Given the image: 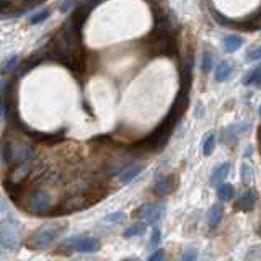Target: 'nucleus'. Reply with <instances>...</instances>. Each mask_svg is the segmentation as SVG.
I'll list each match as a JSON object with an SVG mask.
<instances>
[{"label": "nucleus", "mask_w": 261, "mask_h": 261, "mask_svg": "<svg viewBox=\"0 0 261 261\" xmlns=\"http://www.w3.org/2000/svg\"><path fill=\"white\" fill-rule=\"evenodd\" d=\"M65 229H67V224L65 222H51V224H46V226L39 227L38 230L34 232V234L30 237V240H28V246L33 250H42V248H48V246L56 242L57 238H59Z\"/></svg>", "instance_id": "nucleus-1"}, {"label": "nucleus", "mask_w": 261, "mask_h": 261, "mask_svg": "<svg viewBox=\"0 0 261 261\" xmlns=\"http://www.w3.org/2000/svg\"><path fill=\"white\" fill-rule=\"evenodd\" d=\"M246 59L248 61H259L261 59V45L256 46V48H253L251 51H248V54H246Z\"/></svg>", "instance_id": "nucleus-30"}, {"label": "nucleus", "mask_w": 261, "mask_h": 261, "mask_svg": "<svg viewBox=\"0 0 261 261\" xmlns=\"http://www.w3.org/2000/svg\"><path fill=\"white\" fill-rule=\"evenodd\" d=\"M25 207L34 214H46L51 209L57 207V201L49 191L42 188H34L25 196Z\"/></svg>", "instance_id": "nucleus-3"}, {"label": "nucleus", "mask_w": 261, "mask_h": 261, "mask_svg": "<svg viewBox=\"0 0 261 261\" xmlns=\"http://www.w3.org/2000/svg\"><path fill=\"white\" fill-rule=\"evenodd\" d=\"M142 170H144L142 163H130V165H127L126 168L119 173V181H121V183H124V185L130 183V181H133L137 175H139Z\"/></svg>", "instance_id": "nucleus-16"}, {"label": "nucleus", "mask_w": 261, "mask_h": 261, "mask_svg": "<svg viewBox=\"0 0 261 261\" xmlns=\"http://www.w3.org/2000/svg\"><path fill=\"white\" fill-rule=\"evenodd\" d=\"M149 261H166V258H165V251H163L162 248L155 250V251L149 256Z\"/></svg>", "instance_id": "nucleus-32"}, {"label": "nucleus", "mask_w": 261, "mask_h": 261, "mask_svg": "<svg viewBox=\"0 0 261 261\" xmlns=\"http://www.w3.org/2000/svg\"><path fill=\"white\" fill-rule=\"evenodd\" d=\"M258 232H259V237H261V224H259V229H258Z\"/></svg>", "instance_id": "nucleus-36"}, {"label": "nucleus", "mask_w": 261, "mask_h": 261, "mask_svg": "<svg viewBox=\"0 0 261 261\" xmlns=\"http://www.w3.org/2000/svg\"><path fill=\"white\" fill-rule=\"evenodd\" d=\"M222 217H224V206L222 204H214L211 209H209V215H207V221H209V229L214 230L219 227V224L222 221Z\"/></svg>", "instance_id": "nucleus-17"}, {"label": "nucleus", "mask_w": 261, "mask_h": 261, "mask_svg": "<svg viewBox=\"0 0 261 261\" xmlns=\"http://www.w3.org/2000/svg\"><path fill=\"white\" fill-rule=\"evenodd\" d=\"M9 150H10V162H17V163L31 162L36 157V152L31 144H26L18 139H9Z\"/></svg>", "instance_id": "nucleus-7"}, {"label": "nucleus", "mask_w": 261, "mask_h": 261, "mask_svg": "<svg viewBox=\"0 0 261 261\" xmlns=\"http://www.w3.org/2000/svg\"><path fill=\"white\" fill-rule=\"evenodd\" d=\"M124 261H136V259H124Z\"/></svg>", "instance_id": "nucleus-37"}, {"label": "nucleus", "mask_w": 261, "mask_h": 261, "mask_svg": "<svg viewBox=\"0 0 261 261\" xmlns=\"http://www.w3.org/2000/svg\"><path fill=\"white\" fill-rule=\"evenodd\" d=\"M217 196H219V199L227 202V201H232V198L235 196V190L234 186L229 185V183H222L217 186Z\"/></svg>", "instance_id": "nucleus-20"}, {"label": "nucleus", "mask_w": 261, "mask_h": 261, "mask_svg": "<svg viewBox=\"0 0 261 261\" xmlns=\"http://www.w3.org/2000/svg\"><path fill=\"white\" fill-rule=\"evenodd\" d=\"M49 15H51V10H48V9L41 10V12H36L34 15L30 18V23H31V25L41 23V21H45L46 18H49Z\"/></svg>", "instance_id": "nucleus-27"}, {"label": "nucleus", "mask_w": 261, "mask_h": 261, "mask_svg": "<svg viewBox=\"0 0 261 261\" xmlns=\"http://www.w3.org/2000/svg\"><path fill=\"white\" fill-rule=\"evenodd\" d=\"M4 186H5V191L10 194L12 199H17L18 196H21V185H15V183H12V181H5Z\"/></svg>", "instance_id": "nucleus-25"}, {"label": "nucleus", "mask_w": 261, "mask_h": 261, "mask_svg": "<svg viewBox=\"0 0 261 261\" xmlns=\"http://www.w3.org/2000/svg\"><path fill=\"white\" fill-rule=\"evenodd\" d=\"M212 64H214V56L211 53H204V56H202V62H201V65H202L201 69L204 72H209L212 69Z\"/></svg>", "instance_id": "nucleus-28"}, {"label": "nucleus", "mask_w": 261, "mask_h": 261, "mask_svg": "<svg viewBox=\"0 0 261 261\" xmlns=\"http://www.w3.org/2000/svg\"><path fill=\"white\" fill-rule=\"evenodd\" d=\"M5 111V98H4V90L0 92V116Z\"/></svg>", "instance_id": "nucleus-34"}, {"label": "nucleus", "mask_w": 261, "mask_h": 261, "mask_svg": "<svg viewBox=\"0 0 261 261\" xmlns=\"http://www.w3.org/2000/svg\"><path fill=\"white\" fill-rule=\"evenodd\" d=\"M21 238L20 222L13 217H7L0 222V245L7 250H15Z\"/></svg>", "instance_id": "nucleus-5"}, {"label": "nucleus", "mask_w": 261, "mask_h": 261, "mask_svg": "<svg viewBox=\"0 0 261 261\" xmlns=\"http://www.w3.org/2000/svg\"><path fill=\"white\" fill-rule=\"evenodd\" d=\"M75 4H72V2H65V4H61L59 5V9L62 10V12H67L69 9H70V7H74Z\"/></svg>", "instance_id": "nucleus-35"}, {"label": "nucleus", "mask_w": 261, "mask_h": 261, "mask_svg": "<svg viewBox=\"0 0 261 261\" xmlns=\"http://www.w3.org/2000/svg\"><path fill=\"white\" fill-rule=\"evenodd\" d=\"M146 46L152 56H168L170 57L177 53L175 38H173L171 33H166V31L154 30L152 34L146 38Z\"/></svg>", "instance_id": "nucleus-4"}, {"label": "nucleus", "mask_w": 261, "mask_h": 261, "mask_svg": "<svg viewBox=\"0 0 261 261\" xmlns=\"http://www.w3.org/2000/svg\"><path fill=\"white\" fill-rule=\"evenodd\" d=\"M214 146H215V134L214 133H209L204 137V142H202V154H204L206 157H209V155L212 154Z\"/></svg>", "instance_id": "nucleus-23"}, {"label": "nucleus", "mask_w": 261, "mask_h": 261, "mask_svg": "<svg viewBox=\"0 0 261 261\" xmlns=\"http://www.w3.org/2000/svg\"><path fill=\"white\" fill-rule=\"evenodd\" d=\"M230 173V163L226 162V163H221L219 166H215L212 175H211V180H209V183H211L212 186H219V183L222 185L224 180H226L229 177Z\"/></svg>", "instance_id": "nucleus-15"}, {"label": "nucleus", "mask_w": 261, "mask_h": 261, "mask_svg": "<svg viewBox=\"0 0 261 261\" xmlns=\"http://www.w3.org/2000/svg\"><path fill=\"white\" fill-rule=\"evenodd\" d=\"M62 253L78 251V253H97L101 248V243L95 237H72L67 238L59 246Z\"/></svg>", "instance_id": "nucleus-6"}, {"label": "nucleus", "mask_w": 261, "mask_h": 261, "mask_svg": "<svg viewBox=\"0 0 261 261\" xmlns=\"http://www.w3.org/2000/svg\"><path fill=\"white\" fill-rule=\"evenodd\" d=\"M144 230H146V224H144V222H137V224H134V226H130V227H127L124 230V237L126 238L137 237V235L144 234Z\"/></svg>", "instance_id": "nucleus-24"}, {"label": "nucleus", "mask_w": 261, "mask_h": 261, "mask_svg": "<svg viewBox=\"0 0 261 261\" xmlns=\"http://www.w3.org/2000/svg\"><path fill=\"white\" fill-rule=\"evenodd\" d=\"M259 86H261V83H259Z\"/></svg>", "instance_id": "nucleus-40"}, {"label": "nucleus", "mask_w": 261, "mask_h": 261, "mask_svg": "<svg viewBox=\"0 0 261 261\" xmlns=\"http://www.w3.org/2000/svg\"><path fill=\"white\" fill-rule=\"evenodd\" d=\"M259 137H261V133H259Z\"/></svg>", "instance_id": "nucleus-38"}, {"label": "nucleus", "mask_w": 261, "mask_h": 261, "mask_svg": "<svg viewBox=\"0 0 261 261\" xmlns=\"http://www.w3.org/2000/svg\"><path fill=\"white\" fill-rule=\"evenodd\" d=\"M122 219H124V214H122V212H113V214L105 217V222H108V224H118Z\"/></svg>", "instance_id": "nucleus-31"}, {"label": "nucleus", "mask_w": 261, "mask_h": 261, "mask_svg": "<svg viewBox=\"0 0 261 261\" xmlns=\"http://www.w3.org/2000/svg\"><path fill=\"white\" fill-rule=\"evenodd\" d=\"M165 214V204H160V202H147L139 207L137 211V217L141 221H144V224H155L163 217Z\"/></svg>", "instance_id": "nucleus-8"}, {"label": "nucleus", "mask_w": 261, "mask_h": 261, "mask_svg": "<svg viewBox=\"0 0 261 261\" xmlns=\"http://www.w3.org/2000/svg\"><path fill=\"white\" fill-rule=\"evenodd\" d=\"M242 183L243 185H250L253 183V168L248 163L242 165Z\"/></svg>", "instance_id": "nucleus-26"}, {"label": "nucleus", "mask_w": 261, "mask_h": 261, "mask_svg": "<svg viewBox=\"0 0 261 261\" xmlns=\"http://www.w3.org/2000/svg\"><path fill=\"white\" fill-rule=\"evenodd\" d=\"M180 261H198V250L196 248H188Z\"/></svg>", "instance_id": "nucleus-29"}, {"label": "nucleus", "mask_w": 261, "mask_h": 261, "mask_svg": "<svg viewBox=\"0 0 261 261\" xmlns=\"http://www.w3.org/2000/svg\"><path fill=\"white\" fill-rule=\"evenodd\" d=\"M222 46H224V51H226V53H235L237 49H240L243 46V38L242 36H237V34L227 36V38H224Z\"/></svg>", "instance_id": "nucleus-18"}, {"label": "nucleus", "mask_w": 261, "mask_h": 261, "mask_svg": "<svg viewBox=\"0 0 261 261\" xmlns=\"http://www.w3.org/2000/svg\"><path fill=\"white\" fill-rule=\"evenodd\" d=\"M17 67H18V56H10L2 62V65H0V74L9 75L10 72H13Z\"/></svg>", "instance_id": "nucleus-22"}, {"label": "nucleus", "mask_w": 261, "mask_h": 261, "mask_svg": "<svg viewBox=\"0 0 261 261\" xmlns=\"http://www.w3.org/2000/svg\"><path fill=\"white\" fill-rule=\"evenodd\" d=\"M259 113H261V110H259Z\"/></svg>", "instance_id": "nucleus-39"}, {"label": "nucleus", "mask_w": 261, "mask_h": 261, "mask_svg": "<svg viewBox=\"0 0 261 261\" xmlns=\"http://www.w3.org/2000/svg\"><path fill=\"white\" fill-rule=\"evenodd\" d=\"M158 242H160V230L154 229V232H152V237H150V245L152 246H157Z\"/></svg>", "instance_id": "nucleus-33"}, {"label": "nucleus", "mask_w": 261, "mask_h": 261, "mask_svg": "<svg viewBox=\"0 0 261 261\" xmlns=\"http://www.w3.org/2000/svg\"><path fill=\"white\" fill-rule=\"evenodd\" d=\"M31 171V165L30 162H23V163H17L15 168L10 171V181L15 185H21V181H23L28 175H30Z\"/></svg>", "instance_id": "nucleus-13"}, {"label": "nucleus", "mask_w": 261, "mask_h": 261, "mask_svg": "<svg viewBox=\"0 0 261 261\" xmlns=\"http://www.w3.org/2000/svg\"><path fill=\"white\" fill-rule=\"evenodd\" d=\"M26 136H30L31 139L38 141L41 144H57L64 139V130H59V133H54V134H48V133H38V130L30 129L26 133Z\"/></svg>", "instance_id": "nucleus-12"}, {"label": "nucleus", "mask_w": 261, "mask_h": 261, "mask_svg": "<svg viewBox=\"0 0 261 261\" xmlns=\"http://www.w3.org/2000/svg\"><path fill=\"white\" fill-rule=\"evenodd\" d=\"M93 199H90V196H85V194H72L69 196L67 199H64L57 209H59V212H72V211H82L83 207L93 204Z\"/></svg>", "instance_id": "nucleus-9"}, {"label": "nucleus", "mask_w": 261, "mask_h": 261, "mask_svg": "<svg viewBox=\"0 0 261 261\" xmlns=\"http://www.w3.org/2000/svg\"><path fill=\"white\" fill-rule=\"evenodd\" d=\"M255 83H261V64H258L255 69L250 70L248 74L243 77V85L250 86V85H255Z\"/></svg>", "instance_id": "nucleus-21"}, {"label": "nucleus", "mask_w": 261, "mask_h": 261, "mask_svg": "<svg viewBox=\"0 0 261 261\" xmlns=\"http://www.w3.org/2000/svg\"><path fill=\"white\" fill-rule=\"evenodd\" d=\"M256 204V193L253 190H245L237 196L235 207L242 209V211H251Z\"/></svg>", "instance_id": "nucleus-11"}, {"label": "nucleus", "mask_w": 261, "mask_h": 261, "mask_svg": "<svg viewBox=\"0 0 261 261\" xmlns=\"http://www.w3.org/2000/svg\"><path fill=\"white\" fill-rule=\"evenodd\" d=\"M175 186H177L175 178H173V177H163L155 183L154 193L157 196H165V194H168V193H171L173 190H175Z\"/></svg>", "instance_id": "nucleus-14"}, {"label": "nucleus", "mask_w": 261, "mask_h": 261, "mask_svg": "<svg viewBox=\"0 0 261 261\" xmlns=\"http://www.w3.org/2000/svg\"><path fill=\"white\" fill-rule=\"evenodd\" d=\"M177 122L178 121H175L173 118H170L168 114H166V118L154 129V133H150L146 139H142L139 142V147L144 149V150H150V152L163 149L166 141H168V137L171 136V130H173V127H175Z\"/></svg>", "instance_id": "nucleus-2"}, {"label": "nucleus", "mask_w": 261, "mask_h": 261, "mask_svg": "<svg viewBox=\"0 0 261 261\" xmlns=\"http://www.w3.org/2000/svg\"><path fill=\"white\" fill-rule=\"evenodd\" d=\"M232 70H234V65L229 61H224L215 67V80L217 82H224L232 75Z\"/></svg>", "instance_id": "nucleus-19"}, {"label": "nucleus", "mask_w": 261, "mask_h": 261, "mask_svg": "<svg viewBox=\"0 0 261 261\" xmlns=\"http://www.w3.org/2000/svg\"><path fill=\"white\" fill-rule=\"evenodd\" d=\"M154 17H155V30L157 31L171 33V30H173V21H171V17H170L168 12L163 10L162 7H157L155 5Z\"/></svg>", "instance_id": "nucleus-10"}]
</instances>
